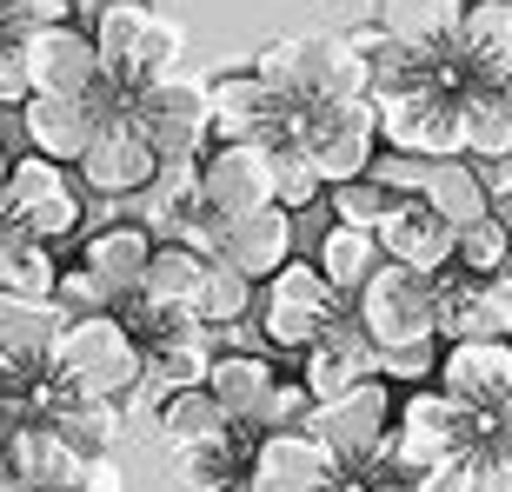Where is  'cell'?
<instances>
[{"label": "cell", "mask_w": 512, "mask_h": 492, "mask_svg": "<svg viewBox=\"0 0 512 492\" xmlns=\"http://www.w3.org/2000/svg\"><path fill=\"white\" fill-rule=\"evenodd\" d=\"M253 67H260L293 107L373 94V67H366V54L346 34H280L253 54Z\"/></svg>", "instance_id": "cell-1"}, {"label": "cell", "mask_w": 512, "mask_h": 492, "mask_svg": "<svg viewBox=\"0 0 512 492\" xmlns=\"http://www.w3.org/2000/svg\"><path fill=\"white\" fill-rule=\"evenodd\" d=\"M140 366H147V353H140V340L127 333L120 313H80V320L60 326V346L47 360V373H54L60 393L127 399L140 386Z\"/></svg>", "instance_id": "cell-2"}, {"label": "cell", "mask_w": 512, "mask_h": 492, "mask_svg": "<svg viewBox=\"0 0 512 492\" xmlns=\"http://www.w3.org/2000/svg\"><path fill=\"white\" fill-rule=\"evenodd\" d=\"M87 27H94V47H100V74H107V87H114L127 107L147 80L173 74L180 54H187L180 20H167L160 7H107V14H94Z\"/></svg>", "instance_id": "cell-3"}, {"label": "cell", "mask_w": 512, "mask_h": 492, "mask_svg": "<svg viewBox=\"0 0 512 492\" xmlns=\"http://www.w3.org/2000/svg\"><path fill=\"white\" fill-rule=\"evenodd\" d=\"M80 180L67 173V160L54 153H20L14 173H7V193H0V220H14V227L40 233V240H80L87 233V200H80Z\"/></svg>", "instance_id": "cell-4"}, {"label": "cell", "mask_w": 512, "mask_h": 492, "mask_svg": "<svg viewBox=\"0 0 512 492\" xmlns=\"http://www.w3.org/2000/svg\"><path fill=\"white\" fill-rule=\"evenodd\" d=\"M346 306H353V300L320 273V260L306 266L300 253H293V260L266 280V293H260V333H266L273 353H306V346L320 340Z\"/></svg>", "instance_id": "cell-5"}, {"label": "cell", "mask_w": 512, "mask_h": 492, "mask_svg": "<svg viewBox=\"0 0 512 492\" xmlns=\"http://www.w3.org/2000/svg\"><path fill=\"white\" fill-rule=\"evenodd\" d=\"M300 153L320 167L326 187H340L353 173L373 167L380 153V100L353 94V100H320V107H300V127H293Z\"/></svg>", "instance_id": "cell-6"}, {"label": "cell", "mask_w": 512, "mask_h": 492, "mask_svg": "<svg viewBox=\"0 0 512 492\" xmlns=\"http://www.w3.org/2000/svg\"><path fill=\"white\" fill-rule=\"evenodd\" d=\"M353 313L373 333V346H413V340H439V300H433V273L419 266L380 260L373 280L353 293Z\"/></svg>", "instance_id": "cell-7"}, {"label": "cell", "mask_w": 512, "mask_h": 492, "mask_svg": "<svg viewBox=\"0 0 512 492\" xmlns=\"http://www.w3.org/2000/svg\"><path fill=\"white\" fill-rule=\"evenodd\" d=\"M373 100H380V147L426 153V160L466 153V120H459L466 94L439 87V80H406V87H386Z\"/></svg>", "instance_id": "cell-8"}, {"label": "cell", "mask_w": 512, "mask_h": 492, "mask_svg": "<svg viewBox=\"0 0 512 492\" xmlns=\"http://www.w3.org/2000/svg\"><path fill=\"white\" fill-rule=\"evenodd\" d=\"M207 100H213V140H253V147H280L300 127V107L260 74V67H220L207 74Z\"/></svg>", "instance_id": "cell-9"}, {"label": "cell", "mask_w": 512, "mask_h": 492, "mask_svg": "<svg viewBox=\"0 0 512 492\" xmlns=\"http://www.w3.org/2000/svg\"><path fill=\"white\" fill-rule=\"evenodd\" d=\"M393 406H399V386L373 373V379H360L353 393L320 399L313 419H306V433L333 453V466H360V459L386 453V439H393Z\"/></svg>", "instance_id": "cell-10"}, {"label": "cell", "mask_w": 512, "mask_h": 492, "mask_svg": "<svg viewBox=\"0 0 512 492\" xmlns=\"http://www.w3.org/2000/svg\"><path fill=\"white\" fill-rule=\"evenodd\" d=\"M140 220L153 227V240H187L200 253L220 260V240H227V213L207 207V187H200V153L187 160H167V167L147 180L140 193Z\"/></svg>", "instance_id": "cell-11"}, {"label": "cell", "mask_w": 512, "mask_h": 492, "mask_svg": "<svg viewBox=\"0 0 512 492\" xmlns=\"http://www.w3.org/2000/svg\"><path fill=\"white\" fill-rule=\"evenodd\" d=\"M140 127L153 133V147L167 153V160H187V153H207L213 147V100H207V80L187 74V67H173V74L147 80L127 107Z\"/></svg>", "instance_id": "cell-12"}, {"label": "cell", "mask_w": 512, "mask_h": 492, "mask_svg": "<svg viewBox=\"0 0 512 492\" xmlns=\"http://www.w3.org/2000/svg\"><path fill=\"white\" fill-rule=\"evenodd\" d=\"M160 167H167V153L153 147V133L133 114H107L100 133L87 140V153H80V187L94 200H140Z\"/></svg>", "instance_id": "cell-13"}, {"label": "cell", "mask_w": 512, "mask_h": 492, "mask_svg": "<svg viewBox=\"0 0 512 492\" xmlns=\"http://www.w3.org/2000/svg\"><path fill=\"white\" fill-rule=\"evenodd\" d=\"M439 300V340H512V293L493 273H466V266H439L433 273Z\"/></svg>", "instance_id": "cell-14"}, {"label": "cell", "mask_w": 512, "mask_h": 492, "mask_svg": "<svg viewBox=\"0 0 512 492\" xmlns=\"http://www.w3.org/2000/svg\"><path fill=\"white\" fill-rule=\"evenodd\" d=\"M27 47V74H34V94H67V100H87L100 87V47H94V27L80 20H54V27H34L20 34Z\"/></svg>", "instance_id": "cell-15"}, {"label": "cell", "mask_w": 512, "mask_h": 492, "mask_svg": "<svg viewBox=\"0 0 512 492\" xmlns=\"http://www.w3.org/2000/svg\"><path fill=\"white\" fill-rule=\"evenodd\" d=\"M453 419H459V399L426 379V386H406L393 406V439H386V453L406 466V473H426L439 459H453Z\"/></svg>", "instance_id": "cell-16"}, {"label": "cell", "mask_w": 512, "mask_h": 492, "mask_svg": "<svg viewBox=\"0 0 512 492\" xmlns=\"http://www.w3.org/2000/svg\"><path fill=\"white\" fill-rule=\"evenodd\" d=\"M200 187H207V207L240 220V213L273 207V147H253V140H213L200 153Z\"/></svg>", "instance_id": "cell-17"}, {"label": "cell", "mask_w": 512, "mask_h": 492, "mask_svg": "<svg viewBox=\"0 0 512 492\" xmlns=\"http://www.w3.org/2000/svg\"><path fill=\"white\" fill-rule=\"evenodd\" d=\"M80 466H87V453L60 433L54 419H20V426H7V439H0V473L27 479L34 492H74Z\"/></svg>", "instance_id": "cell-18"}, {"label": "cell", "mask_w": 512, "mask_h": 492, "mask_svg": "<svg viewBox=\"0 0 512 492\" xmlns=\"http://www.w3.org/2000/svg\"><path fill=\"white\" fill-rule=\"evenodd\" d=\"M373 373H380V346H373V333L360 326L353 306H346L340 320L300 353V379L313 386V399H340V393H353V386L373 379Z\"/></svg>", "instance_id": "cell-19"}, {"label": "cell", "mask_w": 512, "mask_h": 492, "mask_svg": "<svg viewBox=\"0 0 512 492\" xmlns=\"http://www.w3.org/2000/svg\"><path fill=\"white\" fill-rule=\"evenodd\" d=\"M380 246H386V260H399V266L439 273V266H453V253H459V227L426 200V193H406L380 220Z\"/></svg>", "instance_id": "cell-20"}, {"label": "cell", "mask_w": 512, "mask_h": 492, "mask_svg": "<svg viewBox=\"0 0 512 492\" xmlns=\"http://www.w3.org/2000/svg\"><path fill=\"white\" fill-rule=\"evenodd\" d=\"M333 479V453L306 433H260L247 459V492H320Z\"/></svg>", "instance_id": "cell-21"}, {"label": "cell", "mask_w": 512, "mask_h": 492, "mask_svg": "<svg viewBox=\"0 0 512 492\" xmlns=\"http://www.w3.org/2000/svg\"><path fill=\"white\" fill-rule=\"evenodd\" d=\"M439 386L459 406H506L512 399V340H446Z\"/></svg>", "instance_id": "cell-22"}, {"label": "cell", "mask_w": 512, "mask_h": 492, "mask_svg": "<svg viewBox=\"0 0 512 492\" xmlns=\"http://www.w3.org/2000/svg\"><path fill=\"white\" fill-rule=\"evenodd\" d=\"M100 120H107V107H100L94 94H87V100L34 94L27 107H20V133H27V147L54 153V160H67V167H80V153H87V140L100 133Z\"/></svg>", "instance_id": "cell-23"}, {"label": "cell", "mask_w": 512, "mask_h": 492, "mask_svg": "<svg viewBox=\"0 0 512 492\" xmlns=\"http://www.w3.org/2000/svg\"><path fill=\"white\" fill-rule=\"evenodd\" d=\"M233 433V413L213 399V386H180V393L160 399V419H153V446L167 459L180 453H207Z\"/></svg>", "instance_id": "cell-24"}, {"label": "cell", "mask_w": 512, "mask_h": 492, "mask_svg": "<svg viewBox=\"0 0 512 492\" xmlns=\"http://www.w3.org/2000/svg\"><path fill=\"white\" fill-rule=\"evenodd\" d=\"M153 246L160 240H153L147 220H94L80 233V260L114 286V300H127V293H140V273H147Z\"/></svg>", "instance_id": "cell-25"}, {"label": "cell", "mask_w": 512, "mask_h": 492, "mask_svg": "<svg viewBox=\"0 0 512 492\" xmlns=\"http://www.w3.org/2000/svg\"><path fill=\"white\" fill-rule=\"evenodd\" d=\"M220 260H233L247 280H273L286 260H293V207H260L227 220V240H220Z\"/></svg>", "instance_id": "cell-26"}, {"label": "cell", "mask_w": 512, "mask_h": 492, "mask_svg": "<svg viewBox=\"0 0 512 492\" xmlns=\"http://www.w3.org/2000/svg\"><path fill=\"white\" fill-rule=\"evenodd\" d=\"M60 326H67L60 300H34V293H7L0 286V353L7 360L47 373V360H54V346H60Z\"/></svg>", "instance_id": "cell-27"}, {"label": "cell", "mask_w": 512, "mask_h": 492, "mask_svg": "<svg viewBox=\"0 0 512 492\" xmlns=\"http://www.w3.org/2000/svg\"><path fill=\"white\" fill-rule=\"evenodd\" d=\"M466 74L479 80H512V0H466V20L453 34Z\"/></svg>", "instance_id": "cell-28"}, {"label": "cell", "mask_w": 512, "mask_h": 492, "mask_svg": "<svg viewBox=\"0 0 512 492\" xmlns=\"http://www.w3.org/2000/svg\"><path fill=\"white\" fill-rule=\"evenodd\" d=\"M213 399L227 406L233 419H247V426H260L266 406H273V393H280V366L266 360V353H247V346H227L220 360H213L207 373Z\"/></svg>", "instance_id": "cell-29"}, {"label": "cell", "mask_w": 512, "mask_h": 492, "mask_svg": "<svg viewBox=\"0 0 512 492\" xmlns=\"http://www.w3.org/2000/svg\"><path fill=\"white\" fill-rule=\"evenodd\" d=\"M207 273H213V253H200V246H187V240H160L147 273H140V293L160 300V306H193V313H200Z\"/></svg>", "instance_id": "cell-30"}, {"label": "cell", "mask_w": 512, "mask_h": 492, "mask_svg": "<svg viewBox=\"0 0 512 492\" xmlns=\"http://www.w3.org/2000/svg\"><path fill=\"white\" fill-rule=\"evenodd\" d=\"M47 379H54V373H47ZM47 419H54L60 433L74 439L80 453H107V446L133 439L127 399H87V393H60V386H54V406H47Z\"/></svg>", "instance_id": "cell-31"}, {"label": "cell", "mask_w": 512, "mask_h": 492, "mask_svg": "<svg viewBox=\"0 0 512 492\" xmlns=\"http://www.w3.org/2000/svg\"><path fill=\"white\" fill-rule=\"evenodd\" d=\"M373 20H380L386 34L399 47H419V54H433L446 40L459 34V20H466V0H373Z\"/></svg>", "instance_id": "cell-32"}, {"label": "cell", "mask_w": 512, "mask_h": 492, "mask_svg": "<svg viewBox=\"0 0 512 492\" xmlns=\"http://www.w3.org/2000/svg\"><path fill=\"white\" fill-rule=\"evenodd\" d=\"M459 120H466V153H473V160H506L512 153V80H479V87H466Z\"/></svg>", "instance_id": "cell-33"}, {"label": "cell", "mask_w": 512, "mask_h": 492, "mask_svg": "<svg viewBox=\"0 0 512 492\" xmlns=\"http://www.w3.org/2000/svg\"><path fill=\"white\" fill-rule=\"evenodd\" d=\"M54 280H60L54 240L0 220V286H7V293H34V300H54Z\"/></svg>", "instance_id": "cell-34"}, {"label": "cell", "mask_w": 512, "mask_h": 492, "mask_svg": "<svg viewBox=\"0 0 512 492\" xmlns=\"http://www.w3.org/2000/svg\"><path fill=\"white\" fill-rule=\"evenodd\" d=\"M426 200H433L453 227H473V220L493 213V193H486V180H479L473 153H446V160H433V173H426Z\"/></svg>", "instance_id": "cell-35"}, {"label": "cell", "mask_w": 512, "mask_h": 492, "mask_svg": "<svg viewBox=\"0 0 512 492\" xmlns=\"http://www.w3.org/2000/svg\"><path fill=\"white\" fill-rule=\"evenodd\" d=\"M380 260H386L380 227H346V220H333V227L320 233V273L340 286L346 300L373 280V266H380Z\"/></svg>", "instance_id": "cell-36"}, {"label": "cell", "mask_w": 512, "mask_h": 492, "mask_svg": "<svg viewBox=\"0 0 512 492\" xmlns=\"http://www.w3.org/2000/svg\"><path fill=\"white\" fill-rule=\"evenodd\" d=\"M260 280H247L233 260H213V273H207V293H200V320L220 333V326H240L247 313H260V293H253Z\"/></svg>", "instance_id": "cell-37"}, {"label": "cell", "mask_w": 512, "mask_h": 492, "mask_svg": "<svg viewBox=\"0 0 512 492\" xmlns=\"http://www.w3.org/2000/svg\"><path fill=\"white\" fill-rule=\"evenodd\" d=\"M399 200H406V193H393L380 173H353L340 187H326V207H333V220H346V227H380Z\"/></svg>", "instance_id": "cell-38"}, {"label": "cell", "mask_w": 512, "mask_h": 492, "mask_svg": "<svg viewBox=\"0 0 512 492\" xmlns=\"http://www.w3.org/2000/svg\"><path fill=\"white\" fill-rule=\"evenodd\" d=\"M320 193H326V180H320V167L300 153V140H280V147H273V200L293 207V213H306Z\"/></svg>", "instance_id": "cell-39"}, {"label": "cell", "mask_w": 512, "mask_h": 492, "mask_svg": "<svg viewBox=\"0 0 512 492\" xmlns=\"http://www.w3.org/2000/svg\"><path fill=\"white\" fill-rule=\"evenodd\" d=\"M512 253V220L506 213H486V220H473V227H459V253L453 260L466 266V273H499Z\"/></svg>", "instance_id": "cell-40"}, {"label": "cell", "mask_w": 512, "mask_h": 492, "mask_svg": "<svg viewBox=\"0 0 512 492\" xmlns=\"http://www.w3.org/2000/svg\"><path fill=\"white\" fill-rule=\"evenodd\" d=\"M54 300H60V313L67 320H80V313H114V286L100 280L87 260H74V266H60V280H54Z\"/></svg>", "instance_id": "cell-41"}, {"label": "cell", "mask_w": 512, "mask_h": 492, "mask_svg": "<svg viewBox=\"0 0 512 492\" xmlns=\"http://www.w3.org/2000/svg\"><path fill=\"white\" fill-rule=\"evenodd\" d=\"M439 353H446L439 340L386 346V353H380V379H393V386H426V379H439Z\"/></svg>", "instance_id": "cell-42"}, {"label": "cell", "mask_w": 512, "mask_h": 492, "mask_svg": "<svg viewBox=\"0 0 512 492\" xmlns=\"http://www.w3.org/2000/svg\"><path fill=\"white\" fill-rule=\"evenodd\" d=\"M80 0H0V34H34L54 20H74Z\"/></svg>", "instance_id": "cell-43"}, {"label": "cell", "mask_w": 512, "mask_h": 492, "mask_svg": "<svg viewBox=\"0 0 512 492\" xmlns=\"http://www.w3.org/2000/svg\"><path fill=\"white\" fill-rule=\"evenodd\" d=\"M366 173H380L393 193H426V173H433V160H426V153L386 147V153H373V167H366Z\"/></svg>", "instance_id": "cell-44"}, {"label": "cell", "mask_w": 512, "mask_h": 492, "mask_svg": "<svg viewBox=\"0 0 512 492\" xmlns=\"http://www.w3.org/2000/svg\"><path fill=\"white\" fill-rule=\"evenodd\" d=\"M34 100V74H27V47H20V34L0 40V107H27Z\"/></svg>", "instance_id": "cell-45"}, {"label": "cell", "mask_w": 512, "mask_h": 492, "mask_svg": "<svg viewBox=\"0 0 512 492\" xmlns=\"http://www.w3.org/2000/svg\"><path fill=\"white\" fill-rule=\"evenodd\" d=\"M473 466H466V459H439V466H426V473H413V486L406 492H466L473 486Z\"/></svg>", "instance_id": "cell-46"}, {"label": "cell", "mask_w": 512, "mask_h": 492, "mask_svg": "<svg viewBox=\"0 0 512 492\" xmlns=\"http://www.w3.org/2000/svg\"><path fill=\"white\" fill-rule=\"evenodd\" d=\"M74 492H127V479H120V466L107 453H87V466H80V486Z\"/></svg>", "instance_id": "cell-47"}, {"label": "cell", "mask_w": 512, "mask_h": 492, "mask_svg": "<svg viewBox=\"0 0 512 492\" xmlns=\"http://www.w3.org/2000/svg\"><path fill=\"white\" fill-rule=\"evenodd\" d=\"M479 180H486V193H493V207H506L512 200V153L506 160H479Z\"/></svg>", "instance_id": "cell-48"}, {"label": "cell", "mask_w": 512, "mask_h": 492, "mask_svg": "<svg viewBox=\"0 0 512 492\" xmlns=\"http://www.w3.org/2000/svg\"><path fill=\"white\" fill-rule=\"evenodd\" d=\"M107 7H160V0H80V14H87V20L107 14Z\"/></svg>", "instance_id": "cell-49"}, {"label": "cell", "mask_w": 512, "mask_h": 492, "mask_svg": "<svg viewBox=\"0 0 512 492\" xmlns=\"http://www.w3.org/2000/svg\"><path fill=\"white\" fill-rule=\"evenodd\" d=\"M193 492H247V479H207V486H193Z\"/></svg>", "instance_id": "cell-50"}, {"label": "cell", "mask_w": 512, "mask_h": 492, "mask_svg": "<svg viewBox=\"0 0 512 492\" xmlns=\"http://www.w3.org/2000/svg\"><path fill=\"white\" fill-rule=\"evenodd\" d=\"M0 492H34L27 479H14V473H0Z\"/></svg>", "instance_id": "cell-51"}, {"label": "cell", "mask_w": 512, "mask_h": 492, "mask_svg": "<svg viewBox=\"0 0 512 492\" xmlns=\"http://www.w3.org/2000/svg\"><path fill=\"white\" fill-rule=\"evenodd\" d=\"M7 173H14V160H7V147H0V193H7Z\"/></svg>", "instance_id": "cell-52"}, {"label": "cell", "mask_w": 512, "mask_h": 492, "mask_svg": "<svg viewBox=\"0 0 512 492\" xmlns=\"http://www.w3.org/2000/svg\"><path fill=\"white\" fill-rule=\"evenodd\" d=\"M466 492H499V479H473V486H466Z\"/></svg>", "instance_id": "cell-53"}, {"label": "cell", "mask_w": 512, "mask_h": 492, "mask_svg": "<svg viewBox=\"0 0 512 492\" xmlns=\"http://www.w3.org/2000/svg\"><path fill=\"white\" fill-rule=\"evenodd\" d=\"M506 419H512V399H506Z\"/></svg>", "instance_id": "cell-54"}, {"label": "cell", "mask_w": 512, "mask_h": 492, "mask_svg": "<svg viewBox=\"0 0 512 492\" xmlns=\"http://www.w3.org/2000/svg\"><path fill=\"white\" fill-rule=\"evenodd\" d=\"M0 40H7V34H0Z\"/></svg>", "instance_id": "cell-55"}]
</instances>
